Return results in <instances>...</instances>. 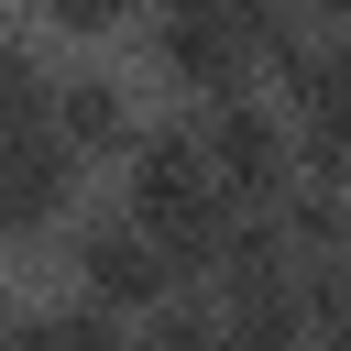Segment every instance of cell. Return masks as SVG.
Here are the masks:
<instances>
[{
  "label": "cell",
  "instance_id": "5",
  "mask_svg": "<svg viewBox=\"0 0 351 351\" xmlns=\"http://www.w3.org/2000/svg\"><path fill=\"white\" fill-rule=\"evenodd\" d=\"M66 274H77V296H88V307H110V318H143L165 285H186V263H176L132 208H121V219H88V230L66 241Z\"/></svg>",
  "mask_w": 351,
  "mask_h": 351
},
{
  "label": "cell",
  "instance_id": "10",
  "mask_svg": "<svg viewBox=\"0 0 351 351\" xmlns=\"http://www.w3.org/2000/svg\"><path fill=\"white\" fill-rule=\"evenodd\" d=\"M296 11H318L329 33H351V0H296Z\"/></svg>",
  "mask_w": 351,
  "mask_h": 351
},
{
  "label": "cell",
  "instance_id": "3",
  "mask_svg": "<svg viewBox=\"0 0 351 351\" xmlns=\"http://www.w3.org/2000/svg\"><path fill=\"white\" fill-rule=\"evenodd\" d=\"M274 77H285V132H296V176H340L351 186V33L340 44H307L285 33L274 44Z\"/></svg>",
  "mask_w": 351,
  "mask_h": 351
},
{
  "label": "cell",
  "instance_id": "4",
  "mask_svg": "<svg viewBox=\"0 0 351 351\" xmlns=\"http://www.w3.org/2000/svg\"><path fill=\"white\" fill-rule=\"evenodd\" d=\"M197 154H208V176H219L241 208H274V197L296 186V132H285V110H263L252 88L197 99Z\"/></svg>",
  "mask_w": 351,
  "mask_h": 351
},
{
  "label": "cell",
  "instance_id": "1",
  "mask_svg": "<svg viewBox=\"0 0 351 351\" xmlns=\"http://www.w3.org/2000/svg\"><path fill=\"white\" fill-rule=\"evenodd\" d=\"M132 176H121V208L186 263V274H208V252H219V230H230V186L208 176V154H197V132H132V154H121Z\"/></svg>",
  "mask_w": 351,
  "mask_h": 351
},
{
  "label": "cell",
  "instance_id": "8",
  "mask_svg": "<svg viewBox=\"0 0 351 351\" xmlns=\"http://www.w3.org/2000/svg\"><path fill=\"white\" fill-rule=\"evenodd\" d=\"M44 88H55V66L0 33V132H11V121H44Z\"/></svg>",
  "mask_w": 351,
  "mask_h": 351
},
{
  "label": "cell",
  "instance_id": "9",
  "mask_svg": "<svg viewBox=\"0 0 351 351\" xmlns=\"http://www.w3.org/2000/svg\"><path fill=\"white\" fill-rule=\"evenodd\" d=\"M143 0H44V22L55 33H110V22H132Z\"/></svg>",
  "mask_w": 351,
  "mask_h": 351
},
{
  "label": "cell",
  "instance_id": "7",
  "mask_svg": "<svg viewBox=\"0 0 351 351\" xmlns=\"http://www.w3.org/2000/svg\"><path fill=\"white\" fill-rule=\"evenodd\" d=\"M44 132H55L77 165H121L143 121H132V88H121V77H55V88H44Z\"/></svg>",
  "mask_w": 351,
  "mask_h": 351
},
{
  "label": "cell",
  "instance_id": "2",
  "mask_svg": "<svg viewBox=\"0 0 351 351\" xmlns=\"http://www.w3.org/2000/svg\"><path fill=\"white\" fill-rule=\"evenodd\" d=\"M263 55H274V33H263L241 0H165V11H154V77L186 88V99L252 88Z\"/></svg>",
  "mask_w": 351,
  "mask_h": 351
},
{
  "label": "cell",
  "instance_id": "6",
  "mask_svg": "<svg viewBox=\"0 0 351 351\" xmlns=\"http://www.w3.org/2000/svg\"><path fill=\"white\" fill-rule=\"evenodd\" d=\"M66 208H77V154H66L44 121H11V132H0V252L66 230Z\"/></svg>",
  "mask_w": 351,
  "mask_h": 351
},
{
  "label": "cell",
  "instance_id": "11",
  "mask_svg": "<svg viewBox=\"0 0 351 351\" xmlns=\"http://www.w3.org/2000/svg\"><path fill=\"white\" fill-rule=\"evenodd\" d=\"M0 329H11V296H0Z\"/></svg>",
  "mask_w": 351,
  "mask_h": 351
}]
</instances>
